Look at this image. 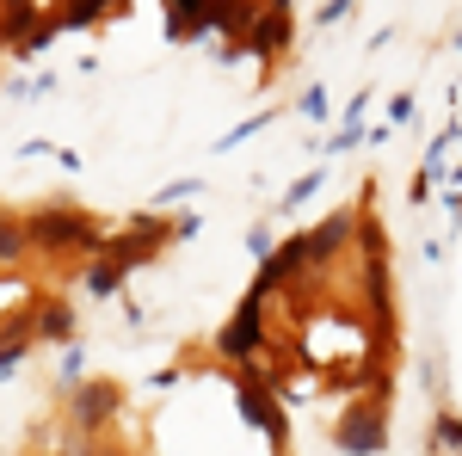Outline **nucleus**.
Listing matches in <instances>:
<instances>
[{"mask_svg": "<svg viewBox=\"0 0 462 456\" xmlns=\"http://www.w3.org/2000/svg\"><path fill=\"white\" fill-rule=\"evenodd\" d=\"M25 247H37V253H106V235L87 210H32Z\"/></svg>", "mask_w": 462, "mask_h": 456, "instance_id": "1", "label": "nucleus"}, {"mask_svg": "<svg viewBox=\"0 0 462 456\" xmlns=\"http://www.w3.org/2000/svg\"><path fill=\"white\" fill-rule=\"evenodd\" d=\"M352 235H357V210H333L327 222H315L309 235H296V241H302V259H309V272H315V265H333V259L352 247Z\"/></svg>", "mask_w": 462, "mask_h": 456, "instance_id": "2", "label": "nucleus"}, {"mask_svg": "<svg viewBox=\"0 0 462 456\" xmlns=\"http://www.w3.org/2000/svg\"><path fill=\"white\" fill-rule=\"evenodd\" d=\"M284 37H290V6H259V19H253L247 43H228L222 56H228V62H241V56H259V62H272V56L284 50Z\"/></svg>", "mask_w": 462, "mask_h": 456, "instance_id": "3", "label": "nucleus"}, {"mask_svg": "<svg viewBox=\"0 0 462 456\" xmlns=\"http://www.w3.org/2000/svg\"><path fill=\"white\" fill-rule=\"evenodd\" d=\"M216 351H222V358H259V351H265V302H259V296H247L241 315L216 333Z\"/></svg>", "mask_w": 462, "mask_h": 456, "instance_id": "4", "label": "nucleus"}, {"mask_svg": "<svg viewBox=\"0 0 462 456\" xmlns=\"http://www.w3.org/2000/svg\"><path fill=\"white\" fill-rule=\"evenodd\" d=\"M383 444H389V432H383V407L376 401H364V407H352L339 420V451L370 456V451H383Z\"/></svg>", "mask_w": 462, "mask_h": 456, "instance_id": "5", "label": "nucleus"}, {"mask_svg": "<svg viewBox=\"0 0 462 456\" xmlns=\"http://www.w3.org/2000/svg\"><path fill=\"white\" fill-rule=\"evenodd\" d=\"M117 401H124L117 383H80L74 388V425H80V432H99V425L117 414Z\"/></svg>", "mask_w": 462, "mask_h": 456, "instance_id": "6", "label": "nucleus"}, {"mask_svg": "<svg viewBox=\"0 0 462 456\" xmlns=\"http://www.w3.org/2000/svg\"><path fill=\"white\" fill-rule=\"evenodd\" d=\"M272 388H278V383H259V377H247V383H241V414H247L253 425H265V432H272V444H284V414H278Z\"/></svg>", "mask_w": 462, "mask_h": 456, "instance_id": "7", "label": "nucleus"}, {"mask_svg": "<svg viewBox=\"0 0 462 456\" xmlns=\"http://www.w3.org/2000/svg\"><path fill=\"white\" fill-rule=\"evenodd\" d=\"M32 333L37 340H69L74 333V309L56 302V296H50V302H32Z\"/></svg>", "mask_w": 462, "mask_h": 456, "instance_id": "8", "label": "nucleus"}, {"mask_svg": "<svg viewBox=\"0 0 462 456\" xmlns=\"http://www.w3.org/2000/svg\"><path fill=\"white\" fill-rule=\"evenodd\" d=\"M210 25H216V6H167V32L179 43H191L198 32H210Z\"/></svg>", "mask_w": 462, "mask_h": 456, "instance_id": "9", "label": "nucleus"}, {"mask_svg": "<svg viewBox=\"0 0 462 456\" xmlns=\"http://www.w3.org/2000/svg\"><path fill=\"white\" fill-rule=\"evenodd\" d=\"M117 284H124V265L99 253V259L87 265V290H93V296H117Z\"/></svg>", "mask_w": 462, "mask_h": 456, "instance_id": "10", "label": "nucleus"}, {"mask_svg": "<svg viewBox=\"0 0 462 456\" xmlns=\"http://www.w3.org/2000/svg\"><path fill=\"white\" fill-rule=\"evenodd\" d=\"M25 259V222L0 216V265H19Z\"/></svg>", "mask_w": 462, "mask_h": 456, "instance_id": "11", "label": "nucleus"}, {"mask_svg": "<svg viewBox=\"0 0 462 456\" xmlns=\"http://www.w3.org/2000/svg\"><path fill=\"white\" fill-rule=\"evenodd\" d=\"M106 13H111V6H99V0H93V6H62L56 25H62V32H80V25H99Z\"/></svg>", "mask_w": 462, "mask_h": 456, "instance_id": "12", "label": "nucleus"}, {"mask_svg": "<svg viewBox=\"0 0 462 456\" xmlns=\"http://www.w3.org/2000/svg\"><path fill=\"white\" fill-rule=\"evenodd\" d=\"M438 451H462V420L457 414H438Z\"/></svg>", "mask_w": 462, "mask_h": 456, "instance_id": "13", "label": "nucleus"}, {"mask_svg": "<svg viewBox=\"0 0 462 456\" xmlns=\"http://www.w3.org/2000/svg\"><path fill=\"white\" fill-rule=\"evenodd\" d=\"M191 191H198V185H191V179H179V185H167V191H161L154 204H179V198H191Z\"/></svg>", "mask_w": 462, "mask_h": 456, "instance_id": "14", "label": "nucleus"}, {"mask_svg": "<svg viewBox=\"0 0 462 456\" xmlns=\"http://www.w3.org/2000/svg\"><path fill=\"white\" fill-rule=\"evenodd\" d=\"M315 185H320L315 173H309V179H296V185H290V198H284V204H302V198H309V191H315Z\"/></svg>", "mask_w": 462, "mask_h": 456, "instance_id": "15", "label": "nucleus"}, {"mask_svg": "<svg viewBox=\"0 0 462 456\" xmlns=\"http://www.w3.org/2000/svg\"><path fill=\"white\" fill-rule=\"evenodd\" d=\"M93 456H130V451H93Z\"/></svg>", "mask_w": 462, "mask_h": 456, "instance_id": "16", "label": "nucleus"}]
</instances>
